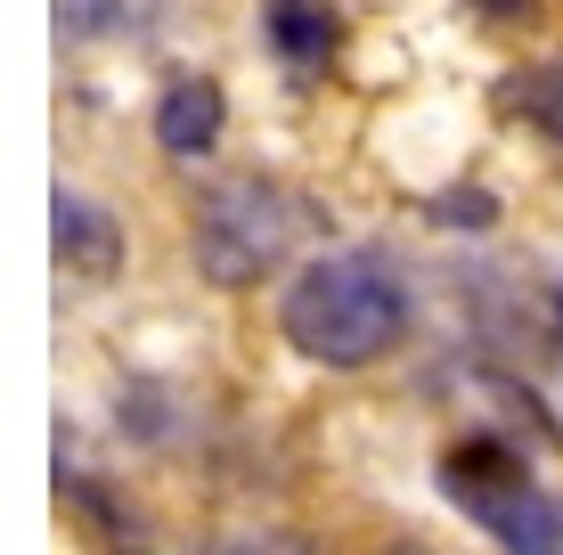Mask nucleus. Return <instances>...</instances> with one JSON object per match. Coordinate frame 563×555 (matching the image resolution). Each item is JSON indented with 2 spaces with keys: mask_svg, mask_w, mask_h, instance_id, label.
<instances>
[{
  "mask_svg": "<svg viewBox=\"0 0 563 555\" xmlns=\"http://www.w3.org/2000/svg\"><path fill=\"white\" fill-rule=\"evenodd\" d=\"M278 335L295 343L310 368H376L409 335V286L384 254H319L286 278L278 295Z\"/></svg>",
  "mask_w": 563,
  "mask_h": 555,
  "instance_id": "1",
  "label": "nucleus"
},
{
  "mask_svg": "<svg viewBox=\"0 0 563 555\" xmlns=\"http://www.w3.org/2000/svg\"><path fill=\"white\" fill-rule=\"evenodd\" d=\"M441 499L498 555H563V507L539 490L531 457L498 433H465L441 449Z\"/></svg>",
  "mask_w": 563,
  "mask_h": 555,
  "instance_id": "2",
  "label": "nucleus"
},
{
  "mask_svg": "<svg viewBox=\"0 0 563 555\" xmlns=\"http://www.w3.org/2000/svg\"><path fill=\"white\" fill-rule=\"evenodd\" d=\"M286 245H295V197L278 180H262V171L212 180L197 197V213H188V254H197V270L221 295L262 286L286 262Z\"/></svg>",
  "mask_w": 563,
  "mask_h": 555,
  "instance_id": "3",
  "label": "nucleus"
},
{
  "mask_svg": "<svg viewBox=\"0 0 563 555\" xmlns=\"http://www.w3.org/2000/svg\"><path fill=\"white\" fill-rule=\"evenodd\" d=\"M221 131H229L221 82H212V74H172L164 99H155V147H164V156H180V164H197V156L221 147Z\"/></svg>",
  "mask_w": 563,
  "mask_h": 555,
  "instance_id": "4",
  "label": "nucleus"
},
{
  "mask_svg": "<svg viewBox=\"0 0 563 555\" xmlns=\"http://www.w3.org/2000/svg\"><path fill=\"white\" fill-rule=\"evenodd\" d=\"M49 245H57V270L66 278H114L123 270V221L107 204L74 197V188H57V204H49Z\"/></svg>",
  "mask_w": 563,
  "mask_h": 555,
  "instance_id": "5",
  "label": "nucleus"
},
{
  "mask_svg": "<svg viewBox=\"0 0 563 555\" xmlns=\"http://www.w3.org/2000/svg\"><path fill=\"white\" fill-rule=\"evenodd\" d=\"M262 42L278 49L295 74H310V66L335 57L343 16H335V0H262Z\"/></svg>",
  "mask_w": 563,
  "mask_h": 555,
  "instance_id": "6",
  "label": "nucleus"
},
{
  "mask_svg": "<svg viewBox=\"0 0 563 555\" xmlns=\"http://www.w3.org/2000/svg\"><path fill=\"white\" fill-rule=\"evenodd\" d=\"M57 499H66L74 514H82L90 531H99V540L114 547V555H147L155 540H147V514L140 507H123L114 499V490L99 482V474H74V466H57Z\"/></svg>",
  "mask_w": 563,
  "mask_h": 555,
  "instance_id": "7",
  "label": "nucleus"
},
{
  "mask_svg": "<svg viewBox=\"0 0 563 555\" xmlns=\"http://www.w3.org/2000/svg\"><path fill=\"white\" fill-rule=\"evenodd\" d=\"M498 107H507L522 131H539L548 147H563V57H539V66L507 74V82H498Z\"/></svg>",
  "mask_w": 563,
  "mask_h": 555,
  "instance_id": "8",
  "label": "nucleus"
},
{
  "mask_svg": "<svg viewBox=\"0 0 563 555\" xmlns=\"http://www.w3.org/2000/svg\"><path fill=\"white\" fill-rule=\"evenodd\" d=\"M205 555H319V547L295 540V531H254V540H221V547H205Z\"/></svg>",
  "mask_w": 563,
  "mask_h": 555,
  "instance_id": "9",
  "label": "nucleus"
},
{
  "mask_svg": "<svg viewBox=\"0 0 563 555\" xmlns=\"http://www.w3.org/2000/svg\"><path fill=\"white\" fill-rule=\"evenodd\" d=\"M474 16H490V25H531L539 0H474Z\"/></svg>",
  "mask_w": 563,
  "mask_h": 555,
  "instance_id": "10",
  "label": "nucleus"
},
{
  "mask_svg": "<svg viewBox=\"0 0 563 555\" xmlns=\"http://www.w3.org/2000/svg\"><path fill=\"white\" fill-rule=\"evenodd\" d=\"M376 555H433V547H424V540H384Z\"/></svg>",
  "mask_w": 563,
  "mask_h": 555,
  "instance_id": "11",
  "label": "nucleus"
},
{
  "mask_svg": "<svg viewBox=\"0 0 563 555\" xmlns=\"http://www.w3.org/2000/svg\"><path fill=\"white\" fill-rule=\"evenodd\" d=\"M555 335H563V286H555Z\"/></svg>",
  "mask_w": 563,
  "mask_h": 555,
  "instance_id": "12",
  "label": "nucleus"
}]
</instances>
